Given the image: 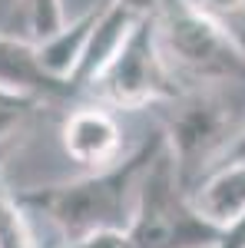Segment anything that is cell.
<instances>
[{
    "label": "cell",
    "mask_w": 245,
    "mask_h": 248,
    "mask_svg": "<svg viewBox=\"0 0 245 248\" xmlns=\"http://www.w3.org/2000/svg\"><path fill=\"white\" fill-rule=\"evenodd\" d=\"M163 149H166V133L152 129L132 153H126L110 169H96L70 182L14 192V199L23 212L53 222L63 245H80L99 235H123L130 229L139 179Z\"/></svg>",
    "instance_id": "6da1fadb"
},
{
    "label": "cell",
    "mask_w": 245,
    "mask_h": 248,
    "mask_svg": "<svg viewBox=\"0 0 245 248\" xmlns=\"http://www.w3.org/2000/svg\"><path fill=\"white\" fill-rule=\"evenodd\" d=\"M156 33L182 86H245V43L189 0H159Z\"/></svg>",
    "instance_id": "7a4b0ae2"
},
{
    "label": "cell",
    "mask_w": 245,
    "mask_h": 248,
    "mask_svg": "<svg viewBox=\"0 0 245 248\" xmlns=\"http://www.w3.org/2000/svg\"><path fill=\"white\" fill-rule=\"evenodd\" d=\"M226 232L212 225L192 205V195L179 182L169 149L156 155L143 172L130 229L123 232V248H222Z\"/></svg>",
    "instance_id": "3957f363"
},
{
    "label": "cell",
    "mask_w": 245,
    "mask_h": 248,
    "mask_svg": "<svg viewBox=\"0 0 245 248\" xmlns=\"http://www.w3.org/2000/svg\"><path fill=\"white\" fill-rule=\"evenodd\" d=\"M182 90L189 86L179 83L163 57L156 17H139L119 53L90 86L86 99L106 109H156L163 103H172Z\"/></svg>",
    "instance_id": "277c9868"
},
{
    "label": "cell",
    "mask_w": 245,
    "mask_h": 248,
    "mask_svg": "<svg viewBox=\"0 0 245 248\" xmlns=\"http://www.w3.org/2000/svg\"><path fill=\"white\" fill-rule=\"evenodd\" d=\"M156 109H166L159 129L166 133V149L176 162L179 182L186 192H192L222 155L229 136L235 133L232 106L222 99L219 86H189L172 103H163Z\"/></svg>",
    "instance_id": "5b68a950"
},
{
    "label": "cell",
    "mask_w": 245,
    "mask_h": 248,
    "mask_svg": "<svg viewBox=\"0 0 245 248\" xmlns=\"http://www.w3.org/2000/svg\"><path fill=\"white\" fill-rule=\"evenodd\" d=\"M63 153L86 169H110L123 159V126L119 116L99 103H83L63 119L60 129Z\"/></svg>",
    "instance_id": "8992f818"
},
{
    "label": "cell",
    "mask_w": 245,
    "mask_h": 248,
    "mask_svg": "<svg viewBox=\"0 0 245 248\" xmlns=\"http://www.w3.org/2000/svg\"><path fill=\"white\" fill-rule=\"evenodd\" d=\"M0 93L33 99V103H43V99L47 103L83 99V93L73 83L47 73V66L40 63V50L30 40L10 37V33H0Z\"/></svg>",
    "instance_id": "52a82bcc"
},
{
    "label": "cell",
    "mask_w": 245,
    "mask_h": 248,
    "mask_svg": "<svg viewBox=\"0 0 245 248\" xmlns=\"http://www.w3.org/2000/svg\"><path fill=\"white\" fill-rule=\"evenodd\" d=\"M192 195V205L206 215L212 225L226 232H235L245 225V162H229L209 169Z\"/></svg>",
    "instance_id": "ba28073f"
},
{
    "label": "cell",
    "mask_w": 245,
    "mask_h": 248,
    "mask_svg": "<svg viewBox=\"0 0 245 248\" xmlns=\"http://www.w3.org/2000/svg\"><path fill=\"white\" fill-rule=\"evenodd\" d=\"M136 14H130L126 7H119V3H110V7H103L99 10V20H96L93 33L86 40V50H83V57H80V66H76V73L70 77L76 90L83 93H90V86L96 83V77L110 66V60L119 53V46H123V40L130 37V30L136 27Z\"/></svg>",
    "instance_id": "9c48e42d"
},
{
    "label": "cell",
    "mask_w": 245,
    "mask_h": 248,
    "mask_svg": "<svg viewBox=\"0 0 245 248\" xmlns=\"http://www.w3.org/2000/svg\"><path fill=\"white\" fill-rule=\"evenodd\" d=\"M96 20H99V10H86L83 17L70 20L63 30H60L53 40H47V43H40V63L47 66V73L57 79H66L76 73V66H80V57H83V50H86V40L93 33Z\"/></svg>",
    "instance_id": "30bf717a"
},
{
    "label": "cell",
    "mask_w": 245,
    "mask_h": 248,
    "mask_svg": "<svg viewBox=\"0 0 245 248\" xmlns=\"http://www.w3.org/2000/svg\"><path fill=\"white\" fill-rule=\"evenodd\" d=\"M0 248H33L27 212L17 205L14 189L3 179V169H0Z\"/></svg>",
    "instance_id": "8fae6325"
},
{
    "label": "cell",
    "mask_w": 245,
    "mask_h": 248,
    "mask_svg": "<svg viewBox=\"0 0 245 248\" xmlns=\"http://www.w3.org/2000/svg\"><path fill=\"white\" fill-rule=\"evenodd\" d=\"M23 27H27V40L33 46L53 40L66 27L63 0H23Z\"/></svg>",
    "instance_id": "7c38bea8"
},
{
    "label": "cell",
    "mask_w": 245,
    "mask_h": 248,
    "mask_svg": "<svg viewBox=\"0 0 245 248\" xmlns=\"http://www.w3.org/2000/svg\"><path fill=\"white\" fill-rule=\"evenodd\" d=\"M229 162H245V123L235 126V133L229 136L226 149H222V155L212 162V169H215V166H229Z\"/></svg>",
    "instance_id": "4fadbf2b"
},
{
    "label": "cell",
    "mask_w": 245,
    "mask_h": 248,
    "mask_svg": "<svg viewBox=\"0 0 245 248\" xmlns=\"http://www.w3.org/2000/svg\"><path fill=\"white\" fill-rule=\"evenodd\" d=\"M113 3L126 7V10L136 14V17H152V14H156V7H159V0H113Z\"/></svg>",
    "instance_id": "5bb4252c"
}]
</instances>
